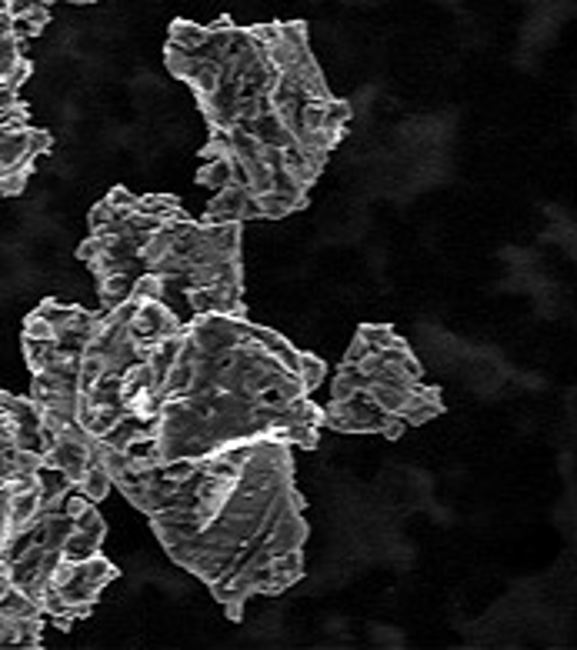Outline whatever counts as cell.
Listing matches in <instances>:
<instances>
[{"mask_svg": "<svg viewBox=\"0 0 577 650\" xmlns=\"http://www.w3.org/2000/svg\"><path fill=\"white\" fill-rule=\"evenodd\" d=\"M24 357L47 434L84 444L111 487L251 440L314 450L324 434V360L247 317L181 324L147 300L47 297L24 320Z\"/></svg>", "mask_w": 577, "mask_h": 650, "instance_id": "1", "label": "cell"}, {"mask_svg": "<svg viewBox=\"0 0 577 650\" xmlns=\"http://www.w3.org/2000/svg\"><path fill=\"white\" fill-rule=\"evenodd\" d=\"M167 70L194 90L207 120L197 184L204 220H281L311 197L351 124V104L327 87L304 24L174 20Z\"/></svg>", "mask_w": 577, "mask_h": 650, "instance_id": "2", "label": "cell"}, {"mask_svg": "<svg viewBox=\"0 0 577 650\" xmlns=\"http://www.w3.org/2000/svg\"><path fill=\"white\" fill-rule=\"evenodd\" d=\"M294 454L284 440H251L134 470L114 487L147 517L167 557L241 620L254 597H277L304 577L307 520Z\"/></svg>", "mask_w": 577, "mask_h": 650, "instance_id": "3", "label": "cell"}, {"mask_svg": "<svg viewBox=\"0 0 577 650\" xmlns=\"http://www.w3.org/2000/svg\"><path fill=\"white\" fill-rule=\"evenodd\" d=\"M244 224L191 217L174 194L114 187L91 210L77 257L94 274L101 307L147 300L181 324L201 317H247Z\"/></svg>", "mask_w": 577, "mask_h": 650, "instance_id": "4", "label": "cell"}, {"mask_svg": "<svg viewBox=\"0 0 577 650\" xmlns=\"http://www.w3.org/2000/svg\"><path fill=\"white\" fill-rule=\"evenodd\" d=\"M444 414V397L411 344L387 324H361L331 377L321 424L334 434H381L387 440L431 424Z\"/></svg>", "mask_w": 577, "mask_h": 650, "instance_id": "5", "label": "cell"}]
</instances>
